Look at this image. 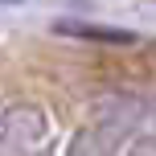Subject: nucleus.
Here are the masks:
<instances>
[{"label": "nucleus", "mask_w": 156, "mask_h": 156, "mask_svg": "<svg viewBox=\"0 0 156 156\" xmlns=\"http://www.w3.org/2000/svg\"><path fill=\"white\" fill-rule=\"evenodd\" d=\"M62 33L90 37V41H111V45H127V41H132V33H123V29H86V25H62Z\"/></svg>", "instance_id": "obj_1"}]
</instances>
